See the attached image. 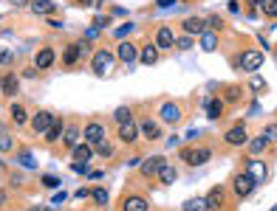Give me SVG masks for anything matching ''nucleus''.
Returning a JSON list of instances; mask_svg holds the SVG:
<instances>
[{
    "label": "nucleus",
    "instance_id": "nucleus-1",
    "mask_svg": "<svg viewBox=\"0 0 277 211\" xmlns=\"http://www.w3.org/2000/svg\"><path fill=\"white\" fill-rule=\"evenodd\" d=\"M91 68L96 76H111L113 68H116V51L111 48H99L91 54Z\"/></svg>",
    "mask_w": 277,
    "mask_h": 211
},
{
    "label": "nucleus",
    "instance_id": "nucleus-2",
    "mask_svg": "<svg viewBox=\"0 0 277 211\" xmlns=\"http://www.w3.org/2000/svg\"><path fill=\"white\" fill-rule=\"evenodd\" d=\"M179 158L187 166H204V163L212 158V149H207V146H184V149L179 152Z\"/></svg>",
    "mask_w": 277,
    "mask_h": 211
},
{
    "label": "nucleus",
    "instance_id": "nucleus-3",
    "mask_svg": "<svg viewBox=\"0 0 277 211\" xmlns=\"http://www.w3.org/2000/svg\"><path fill=\"white\" fill-rule=\"evenodd\" d=\"M164 166H167V158L164 155H153V158H147V161H142V175L144 177H159Z\"/></svg>",
    "mask_w": 277,
    "mask_h": 211
},
{
    "label": "nucleus",
    "instance_id": "nucleus-4",
    "mask_svg": "<svg viewBox=\"0 0 277 211\" xmlns=\"http://www.w3.org/2000/svg\"><path fill=\"white\" fill-rule=\"evenodd\" d=\"M54 62H57V51L48 48V45H45V48H40L37 56H34V68H37V71H51V68H54Z\"/></svg>",
    "mask_w": 277,
    "mask_h": 211
},
{
    "label": "nucleus",
    "instance_id": "nucleus-5",
    "mask_svg": "<svg viewBox=\"0 0 277 211\" xmlns=\"http://www.w3.org/2000/svg\"><path fill=\"white\" fill-rule=\"evenodd\" d=\"M223 141H226L229 146H246V144H249L246 127H243V124H235L232 130H226V135H223Z\"/></svg>",
    "mask_w": 277,
    "mask_h": 211
},
{
    "label": "nucleus",
    "instance_id": "nucleus-6",
    "mask_svg": "<svg viewBox=\"0 0 277 211\" xmlns=\"http://www.w3.org/2000/svg\"><path fill=\"white\" fill-rule=\"evenodd\" d=\"M255 186H258V183H255L246 172H243V175H235V180H232V189L238 197H249V194L255 192Z\"/></svg>",
    "mask_w": 277,
    "mask_h": 211
},
{
    "label": "nucleus",
    "instance_id": "nucleus-7",
    "mask_svg": "<svg viewBox=\"0 0 277 211\" xmlns=\"http://www.w3.org/2000/svg\"><path fill=\"white\" fill-rule=\"evenodd\" d=\"M54 118L57 115H51L48 110H37V113H34V118H31V130H34V133H48V127L54 124Z\"/></svg>",
    "mask_w": 277,
    "mask_h": 211
},
{
    "label": "nucleus",
    "instance_id": "nucleus-8",
    "mask_svg": "<svg viewBox=\"0 0 277 211\" xmlns=\"http://www.w3.org/2000/svg\"><path fill=\"white\" fill-rule=\"evenodd\" d=\"M159 118L164 121V124H179L181 121V107L175 102H164L159 107Z\"/></svg>",
    "mask_w": 277,
    "mask_h": 211
},
{
    "label": "nucleus",
    "instance_id": "nucleus-9",
    "mask_svg": "<svg viewBox=\"0 0 277 211\" xmlns=\"http://www.w3.org/2000/svg\"><path fill=\"white\" fill-rule=\"evenodd\" d=\"M156 48H159V51L175 48V34H172L170 25H161V28H156Z\"/></svg>",
    "mask_w": 277,
    "mask_h": 211
},
{
    "label": "nucleus",
    "instance_id": "nucleus-10",
    "mask_svg": "<svg viewBox=\"0 0 277 211\" xmlns=\"http://www.w3.org/2000/svg\"><path fill=\"white\" fill-rule=\"evenodd\" d=\"M82 133H85V144L96 146L99 141H105V124H99V121H91V124L82 130Z\"/></svg>",
    "mask_w": 277,
    "mask_h": 211
},
{
    "label": "nucleus",
    "instance_id": "nucleus-11",
    "mask_svg": "<svg viewBox=\"0 0 277 211\" xmlns=\"http://www.w3.org/2000/svg\"><path fill=\"white\" fill-rule=\"evenodd\" d=\"M240 65L246 68L249 73H255L260 65H263V54H260V51H255V48L243 51V54H240Z\"/></svg>",
    "mask_w": 277,
    "mask_h": 211
},
{
    "label": "nucleus",
    "instance_id": "nucleus-12",
    "mask_svg": "<svg viewBox=\"0 0 277 211\" xmlns=\"http://www.w3.org/2000/svg\"><path fill=\"white\" fill-rule=\"evenodd\" d=\"M139 121H128V124H119V141L122 144H133L136 138H139Z\"/></svg>",
    "mask_w": 277,
    "mask_h": 211
},
{
    "label": "nucleus",
    "instance_id": "nucleus-13",
    "mask_svg": "<svg viewBox=\"0 0 277 211\" xmlns=\"http://www.w3.org/2000/svg\"><path fill=\"white\" fill-rule=\"evenodd\" d=\"M139 130H142V135L147 141H159L161 138V127H159V121L156 118H142L139 121Z\"/></svg>",
    "mask_w": 277,
    "mask_h": 211
},
{
    "label": "nucleus",
    "instance_id": "nucleus-14",
    "mask_svg": "<svg viewBox=\"0 0 277 211\" xmlns=\"http://www.w3.org/2000/svg\"><path fill=\"white\" fill-rule=\"evenodd\" d=\"M0 91L6 93V96H17V91H20V76H17V73H6V76H0Z\"/></svg>",
    "mask_w": 277,
    "mask_h": 211
},
{
    "label": "nucleus",
    "instance_id": "nucleus-15",
    "mask_svg": "<svg viewBox=\"0 0 277 211\" xmlns=\"http://www.w3.org/2000/svg\"><path fill=\"white\" fill-rule=\"evenodd\" d=\"M136 56H139V48H136L133 42H119V48H116V59L119 62H136Z\"/></svg>",
    "mask_w": 277,
    "mask_h": 211
},
{
    "label": "nucleus",
    "instance_id": "nucleus-16",
    "mask_svg": "<svg viewBox=\"0 0 277 211\" xmlns=\"http://www.w3.org/2000/svg\"><path fill=\"white\" fill-rule=\"evenodd\" d=\"M122 211H150L147 200L139 197V194H128V197L122 200Z\"/></svg>",
    "mask_w": 277,
    "mask_h": 211
},
{
    "label": "nucleus",
    "instance_id": "nucleus-17",
    "mask_svg": "<svg viewBox=\"0 0 277 211\" xmlns=\"http://www.w3.org/2000/svg\"><path fill=\"white\" fill-rule=\"evenodd\" d=\"M246 175L252 177L255 183H263L266 180V163L263 161H255V158H249V163H246Z\"/></svg>",
    "mask_w": 277,
    "mask_h": 211
},
{
    "label": "nucleus",
    "instance_id": "nucleus-18",
    "mask_svg": "<svg viewBox=\"0 0 277 211\" xmlns=\"http://www.w3.org/2000/svg\"><path fill=\"white\" fill-rule=\"evenodd\" d=\"M181 28H184V34H204L207 31V20L204 17H187L184 23H181Z\"/></svg>",
    "mask_w": 277,
    "mask_h": 211
},
{
    "label": "nucleus",
    "instance_id": "nucleus-19",
    "mask_svg": "<svg viewBox=\"0 0 277 211\" xmlns=\"http://www.w3.org/2000/svg\"><path fill=\"white\" fill-rule=\"evenodd\" d=\"M62 133H65V121L54 118V124H51L48 133H45V144H57V141H62Z\"/></svg>",
    "mask_w": 277,
    "mask_h": 211
},
{
    "label": "nucleus",
    "instance_id": "nucleus-20",
    "mask_svg": "<svg viewBox=\"0 0 277 211\" xmlns=\"http://www.w3.org/2000/svg\"><path fill=\"white\" fill-rule=\"evenodd\" d=\"M77 141H80V127L77 124H65V133H62V146H68V149H74Z\"/></svg>",
    "mask_w": 277,
    "mask_h": 211
},
{
    "label": "nucleus",
    "instance_id": "nucleus-21",
    "mask_svg": "<svg viewBox=\"0 0 277 211\" xmlns=\"http://www.w3.org/2000/svg\"><path fill=\"white\" fill-rule=\"evenodd\" d=\"M29 6H31V12L34 14H43V17H51V14L57 12V6L51 3V0H31Z\"/></svg>",
    "mask_w": 277,
    "mask_h": 211
},
{
    "label": "nucleus",
    "instance_id": "nucleus-22",
    "mask_svg": "<svg viewBox=\"0 0 277 211\" xmlns=\"http://www.w3.org/2000/svg\"><path fill=\"white\" fill-rule=\"evenodd\" d=\"M80 59H82V56H80V45H77V42L65 45V54H62V65H65V68H74Z\"/></svg>",
    "mask_w": 277,
    "mask_h": 211
},
{
    "label": "nucleus",
    "instance_id": "nucleus-23",
    "mask_svg": "<svg viewBox=\"0 0 277 211\" xmlns=\"http://www.w3.org/2000/svg\"><path fill=\"white\" fill-rule=\"evenodd\" d=\"M93 155V146L91 144H77L74 149H71V158H74L77 163H88Z\"/></svg>",
    "mask_w": 277,
    "mask_h": 211
},
{
    "label": "nucleus",
    "instance_id": "nucleus-24",
    "mask_svg": "<svg viewBox=\"0 0 277 211\" xmlns=\"http://www.w3.org/2000/svg\"><path fill=\"white\" fill-rule=\"evenodd\" d=\"M159 54L161 51L156 48V42H147L142 48V65H156V62H159Z\"/></svg>",
    "mask_w": 277,
    "mask_h": 211
},
{
    "label": "nucleus",
    "instance_id": "nucleus-25",
    "mask_svg": "<svg viewBox=\"0 0 277 211\" xmlns=\"http://www.w3.org/2000/svg\"><path fill=\"white\" fill-rule=\"evenodd\" d=\"M246 149H249V155H263L266 149H269V141L263 138V135H258V138H249V144H246Z\"/></svg>",
    "mask_w": 277,
    "mask_h": 211
},
{
    "label": "nucleus",
    "instance_id": "nucleus-26",
    "mask_svg": "<svg viewBox=\"0 0 277 211\" xmlns=\"http://www.w3.org/2000/svg\"><path fill=\"white\" fill-rule=\"evenodd\" d=\"M93 152H96L99 158H113V155H116V144L105 138V141H99V144L93 146Z\"/></svg>",
    "mask_w": 277,
    "mask_h": 211
},
{
    "label": "nucleus",
    "instance_id": "nucleus-27",
    "mask_svg": "<svg viewBox=\"0 0 277 211\" xmlns=\"http://www.w3.org/2000/svg\"><path fill=\"white\" fill-rule=\"evenodd\" d=\"M184 211H212L210 203H207V197H192L184 203Z\"/></svg>",
    "mask_w": 277,
    "mask_h": 211
},
{
    "label": "nucleus",
    "instance_id": "nucleus-28",
    "mask_svg": "<svg viewBox=\"0 0 277 211\" xmlns=\"http://www.w3.org/2000/svg\"><path fill=\"white\" fill-rule=\"evenodd\" d=\"M240 99H243V91H240L238 84H232V87H223V102H226V104H238Z\"/></svg>",
    "mask_w": 277,
    "mask_h": 211
},
{
    "label": "nucleus",
    "instance_id": "nucleus-29",
    "mask_svg": "<svg viewBox=\"0 0 277 211\" xmlns=\"http://www.w3.org/2000/svg\"><path fill=\"white\" fill-rule=\"evenodd\" d=\"M207 115H210V118H221L223 115V99H210V102H207Z\"/></svg>",
    "mask_w": 277,
    "mask_h": 211
},
{
    "label": "nucleus",
    "instance_id": "nucleus-30",
    "mask_svg": "<svg viewBox=\"0 0 277 211\" xmlns=\"http://www.w3.org/2000/svg\"><path fill=\"white\" fill-rule=\"evenodd\" d=\"M207 203H210V208L215 211V208H223V189L221 186H215L210 192V197H207Z\"/></svg>",
    "mask_w": 277,
    "mask_h": 211
},
{
    "label": "nucleus",
    "instance_id": "nucleus-31",
    "mask_svg": "<svg viewBox=\"0 0 277 211\" xmlns=\"http://www.w3.org/2000/svg\"><path fill=\"white\" fill-rule=\"evenodd\" d=\"M12 121H14L17 127H23L26 121H29V113H26L23 104H12Z\"/></svg>",
    "mask_w": 277,
    "mask_h": 211
},
{
    "label": "nucleus",
    "instance_id": "nucleus-32",
    "mask_svg": "<svg viewBox=\"0 0 277 211\" xmlns=\"http://www.w3.org/2000/svg\"><path fill=\"white\" fill-rule=\"evenodd\" d=\"M175 177H179V172H175V166H170V163H167V166L161 169V175H159V180L164 183V186H170V183H175Z\"/></svg>",
    "mask_w": 277,
    "mask_h": 211
},
{
    "label": "nucleus",
    "instance_id": "nucleus-33",
    "mask_svg": "<svg viewBox=\"0 0 277 211\" xmlns=\"http://www.w3.org/2000/svg\"><path fill=\"white\" fill-rule=\"evenodd\" d=\"M215 45H218L215 31H204V37H201V48H204V51H215Z\"/></svg>",
    "mask_w": 277,
    "mask_h": 211
},
{
    "label": "nucleus",
    "instance_id": "nucleus-34",
    "mask_svg": "<svg viewBox=\"0 0 277 211\" xmlns=\"http://www.w3.org/2000/svg\"><path fill=\"white\" fill-rule=\"evenodd\" d=\"M133 31H136L133 23H124V25H119L116 31H111V34H113V40H122V42H124V37H130Z\"/></svg>",
    "mask_w": 277,
    "mask_h": 211
},
{
    "label": "nucleus",
    "instance_id": "nucleus-35",
    "mask_svg": "<svg viewBox=\"0 0 277 211\" xmlns=\"http://www.w3.org/2000/svg\"><path fill=\"white\" fill-rule=\"evenodd\" d=\"M260 12H263L266 17H277V0H263V3H260Z\"/></svg>",
    "mask_w": 277,
    "mask_h": 211
},
{
    "label": "nucleus",
    "instance_id": "nucleus-36",
    "mask_svg": "<svg viewBox=\"0 0 277 211\" xmlns=\"http://www.w3.org/2000/svg\"><path fill=\"white\" fill-rule=\"evenodd\" d=\"M113 118H116V124H128V121H133L130 118V107H116Z\"/></svg>",
    "mask_w": 277,
    "mask_h": 211
},
{
    "label": "nucleus",
    "instance_id": "nucleus-37",
    "mask_svg": "<svg viewBox=\"0 0 277 211\" xmlns=\"http://www.w3.org/2000/svg\"><path fill=\"white\" fill-rule=\"evenodd\" d=\"M12 149H14V138L0 133V152H12Z\"/></svg>",
    "mask_w": 277,
    "mask_h": 211
},
{
    "label": "nucleus",
    "instance_id": "nucleus-38",
    "mask_svg": "<svg viewBox=\"0 0 277 211\" xmlns=\"http://www.w3.org/2000/svg\"><path fill=\"white\" fill-rule=\"evenodd\" d=\"M175 48H179V51H190L192 48V37L190 34L179 37V40H175Z\"/></svg>",
    "mask_w": 277,
    "mask_h": 211
},
{
    "label": "nucleus",
    "instance_id": "nucleus-39",
    "mask_svg": "<svg viewBox=\"0 0 277 211\" xmlns=\"http://www.w3.org/2000/svg\"><path fill=\"white\" fill-rule=\"evenodd\" d=\"M91 197L96 200L99 205H105V203H108V192H105V189H93V192H91Z\"/></svg>",
    "mask_w": 277,
    "mask_h": 211
},
{
    "label": "nucleus",
    "instance_id": "nucleus-40",
    "mask_svg": "<svg viewBox=\"0 0 277 211\" xmlns=\"http://www.w3.org/2000/svg\"><path fill=\"white\" fill-rule=\"evenodd\" d=\"M207 28H212V31H221V28H223V20L218 17V14H212V17L207 20Z\"/></svg>",
    "mask_w": 277,
    "mask_h": 211
},
{
    "label": "nucleus",
    "instance_id": "nucleus-41",
    "mask_svg": "<svg viewBox=\"0 0 277 211\" xmlns=\"http://www.w3.org/2000/svg\"><path fill=\"white\" fill-rule=\"evenodd\" d=\"M17 161H20V163H23V166H26V169H34V158H31V155H29V152H20V155H17Z\"/></svg>",
    "mask_w": 277,
    "mask_h": 211
},
{
    "label": "nucleus",
    "instance_id": "nucleus-42",
    "mask_svg": "<svg viewBox=\"0 0 277 211\" xmlns=\"http://www.w3.org/2000/svg\"><path fill=\"white\" fill-rule=\"evenodd\" d=\"M263 138L269 141V144H271V141H277V124H269V127H266V133H263Z\"/></svg>",
    "mask_w": 277,
    "mask_h": 211
},
{
    "label": "nucleus",
    "instance_id": "nucleus-43",
    "mask_svg": "<svg viewBox=\"0 0 277 211\" xmlns=\"http://www.w3.org/2000/svg\"><path fill=\"white\" fill-rule=\"evenodd\" d=\"M12 62H14V54L3 48V51H0V65H12Z\"/></svg>",
    "mask_w": 277,
    "mask_h": 211
},
{
    "label": "nucleus",
    "instance_id": "nucleus-44",
    "mask_svg": "<svg viewBox=\"0 0 277 211\" xmlns=\"http://www.w3.org/2000/svg\"><path fill=\"white\" fill-rule=\"evenodd\" d=\"M43 186H48V189L60 186V177H57V175H45V177H43Z\"/></svg>",
    "mask_w": 277,
    "mask_h": 211
},
{
    "label": "nucleus",
    "instance_id": "nucleus-45",
    "mask_svg": "<svg viewBox=\"0 0 277 211\" xmlns=\"http://www.w3.org/2000/svg\"><path fill=\"white\" fill-rule=\"evenodd\" d=\"M249 87H252V91H263L266 84H263V79H260V76H252V79H249Z\"/></svg>",
    "mask_w": 277,
    "mask_h": 211
},
{
    "label": "nucleus",
    "instance_id": "nucleus-46",
    "mask_svg": "<svg viewBox=\"0 0 277 211\" xmlns=\"http://www.w3.org/2000/svg\"><path fill=\"white\" fill-rule=\"evenodd\" d=\"M108 23H111V17H96V20H93V25H91V28H96V31H99V28H105Z\"/></svg>",
    "mask_w": 277,
    "mask_h": 211
},
{
    "label": "nucleus",
    "instance_id": "nucleus-47",
    "mask_svg": "<svg viewBox=\"0 0 277 211\" xmlns=\"http://www.w3.org/2000/svg\"><path fill=\"white\" fill-rule=\"evenodd\" d=\"M71 169H74V172H80V175H88V163H71Z\"/></svg>",
    "mask_w": 277,
    "mask_h": 211
},
{
    "label": "nucleus",
    "instance_id": "nucleus-48",
    "mask_svg": "<svg viewBox=\"0 0 277 211\" xmlns=\"http://www.w3.org/2000/svg\"><path fill=\"white\" fill-rule=\"evenodd\" d=\"M20 76H29V79H34L37 76V68L31 65V68H23V73H20Z\"/></svg>",
    "mask_w": 277,
    "mask_h": 211
},
{
    "label": "nucleus",
    "instance_id": "nucleus-49",
    "mask_svg": "<svg viewBox=\"0 0 277 211\" xmlns=\"http://www.w3.org/2000/svg\"><path fill=\"white\" fill-rule=\"evenodd\" d=\"M88 177H91V180H99V177H102V172H99V169H88Z\"/></svg>",
    "mask_w": 277,
    "mask_h": 211
},
{
    "label": "nucleus",
    "instance_id": "nucleus-50",
    "mask_svg": "<svg viewBox=\"0 0 277 211\" xmlns=\"http://www.w3.org/2000/svg\"><path fill=\"white\" fill-rule=\"evenodd\" d=\"M6 3H12V6H29V3H31V0H6Z\"/></svg>",
    "mask_w": 277,
    "mask_h": 211
},
{
    "label": "nucleus",
    "instance_id": "nucleus-51",
    "mask_svg": "<svg viewBox=\"0 0 277 211\" xmlns=\"http://www.w3.org/2000/svg\"><path fill=\"white\" fill-rule=\"evenodd\" d=\"M226 9H229L232 14H238V0H229V6H226Z\"/></svg>",
    "mask_w": 277,
    "mask_h": 211
},
{
    "label": "nucleus",
    "instance_id": "nucleus-52",
    "mask_svg": "<svg viewBox=\"0 0 277 211\" xmlns=\"http://www.w3.org/2000/svg\"><path fill=\"white\" fill-rule=\"evenodd\" d=\"M29 211H54L51 205H34V208H29Z\"/></svg>",
    "mask_w": 277,
    "mask_h": 211
},
{
    "label": "nucleus",
    "instance_id": "nucleus-53",
    "mask_svg": "<svg viewBox=\"0 0 277 211\" xmlns=\"http://www.w3.org/2000/svg\"><path fill=\"white\" fill-rule=\"evenodd\" d=\"M77 3H82V6H93L96 0H77Z\"/></svg>",
    "mask_w": 277,
    "mask_h": 211
},
{
    "label": "nucleus",
    "instance_id": "nucleus-54",
    "mask_svg": "<svg viewBox=\"0 0 277 211\" xmlns=\"http://www.w3.org/2000/svg\"><path fill=\"white\" fill-rule=\"evenodd\" d=\"M6 203V189H0V205Z\"/></svg>",
    "mask_w": 277,
    "mask_h": 211
},
{
    "label": "nucleus",
    "instance_id": "nucleus-55",
    "mask_svg": "<svg viewBox=\"0 0 277 211\" xmlns=\"http://www.w3.org/2000/svg\"><path fill=\"white\" fill-rule=\"evenodd\" d=\"M175 0H159V6H172Z\"/></svg>",
    "mask_w": 277,
    "mask_h": 211
},
{
    "label": "nucleus",
    "instance_id": "nucleus-56",
    "mask_svg": "<svg viewBox=\"0 0 277 211\" xmlns=\"http://www.w3.org/2000/svg\"><path fill=\"white\" fill-rule=\"evenodd\" d=\"M246 3H249V6L255 9V6H260V3H263V0H246Z\"/></svg>",
    "mask_w": 277,
    "mask_h": 211
}]
</instances>
